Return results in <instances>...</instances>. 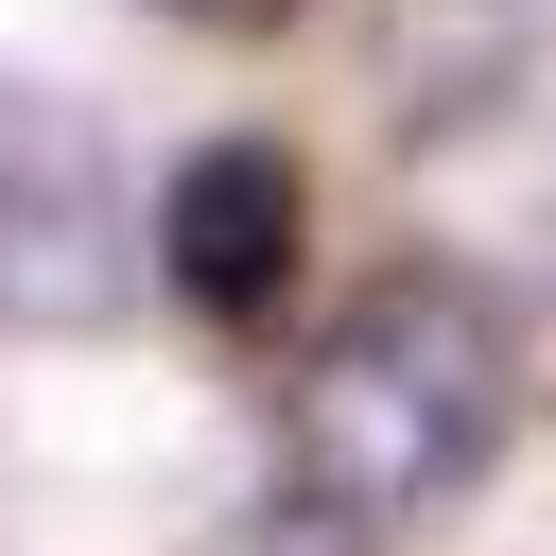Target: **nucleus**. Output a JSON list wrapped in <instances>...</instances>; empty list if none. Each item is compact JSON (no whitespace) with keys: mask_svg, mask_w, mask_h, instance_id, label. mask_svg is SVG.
<instances>
[{"mask_svg":"<svg viewBox=\"0 0 556 556\" xmlns=\"http://www.w3.org/2000/svg\"><path fill=\"white\" fill-rule=\"evenodd\" d=\"M504 417H521V330L469 261H382L313 348H295V400H278V469L330 539H400L434 504H469L504 469Z\"/></svg>","mask_w":556,"mask_h":556,"instance_id":"f257e3e1","label":"nucleus"},{"mask_svg":"<svg viewBox=\"0 0 556 556\" xmlns=\"http://www.w3.org/2000/svg\"><path fill=\"white\" fill-rule=\"evenodd\" d=\"M139 261L174 278V313H208V330H278V295L313 278V156H295L278 122L191 139V156L156 174Z\"/></svg>","mask_w":556,"mask_h":556,"instance_id":"f03ea898","label":"nucleus"},{"mask_svg":"<svg viewBox=\"0 0 556 556\" xmlns=\"http://www.w3.org/2000/svg\"><path fill=\"white\" fill-rule=\"evenodd\" d=\"M122 208H104V174L70 156V139H17L0 122V313L17 330H87L104 295H122Z\"/></svg>","mask_w":556,"mask_h":556,"instance_id":"7ed1b4c3","label":"nucleus"},{"mask_svg":"<svg viewBox=\"0 0 556 556\" xmlns=\"http://www.w3.org/2000/svg\"><path fill=\"white\" fill-rule=\"evenodd\" d=\"M539 87V0H400L382 17V122L400 139H469Z\"/></svg>","mask_w":556,"mask_h":556,"instance_id":"20e7f679","label":"nucleus"},{"mask_svg":"<svg viewBox=\"0 0 556 556\" xmlns=\"http://www.w3.org/2000/svg\"><path fill=\"white\" fill-rule=\"evenodd\" d=\"M156 17H174V35H226V52H261V35H295L313 0H156Z\"/></svg>","mask_w":556,"mask_h":556,"instance_id":"39448f33","label":"nucleus"},{"mask_svg":"<svg viewBox=\"0 0 556 556\" xmlns=\"http://www.w3.org/2000/svg\"><path fill=\"white\" fill-rule=\"evenodd\" d=\"M226 556H365V539H330V521H313V504H295V521H243V539H226Z\"/></svg>","mask_w":556,"mask_h":556,"instance_id":"423d86ee","label":"nucleus"}]
</instances>
